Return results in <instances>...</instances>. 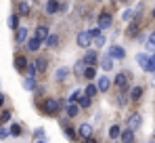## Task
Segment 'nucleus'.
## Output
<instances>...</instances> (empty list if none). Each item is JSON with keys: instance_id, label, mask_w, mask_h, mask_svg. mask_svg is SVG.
<instances>
[{"instance_id": "f257e3e1", "label": "nucleus", "mask_w": 155, "mask_h": 143, "mask_svg": "<svg viewBox=\"0 0 155 143\" xmlns=\"http://www.w3.org/2000/svg\"><path fill=\"white\" fill-rule=\"evenodd\" d=\"M76 42H78V47L88 48V47H92V44H94V38L90 36V32H80V34L76 36Z\"/></svg>"}, {"instance_id": "f03ea898", "label": "nucleus", "mask_w": 155, "mask_h": 143, "mask_svg": "<svg viewBox=\"0 0 155 143\" xmlns=\"http://www.w3.org/2000/svg\"><path fill=\"white\" fill-rule=\"evenodd\" d=\"M59 107H61V103H59L57 99H46V101H44V112H46L48 116H54V114L59 112Z\"/></svg>"}, {"instance_id": "7ed1b4c3", "label": "nucleus", "mask_w": 155, "mask_h": 143, "mask_svg": "<svg viewBox=\"0 0 155 143\" xmlns=\"http://www.w3.org/2000/svg\"><path fill=\"white\" fill-rule=\"evenodd\" d=\"M97 23H99V27H101V30H107V27H111L113 19H111V15H109V13H101Z\"/></svg>"}, {"instance_id": "20e7f679", "label": "nucleus", "mask_w": 155, "mask_h": 143, "mask_svg": "<svg viewBox=\"0 0 155 143\" xmlns=\"http://www.w3.org/2000/svg\"><path fill=\"white\" fill-rule=\"evenodd\" d=\"M140 124H143V116H140V114H132L128 118V128H132V131L140 128Z\"/></svg>"}, {"instance_id": "39448f33", "label": "nucleus", "mask_w": 155, "mask_h": 143, "mask_svg": "<svg viewBox=\"0 0 155 143\" xmlns=\"http://www.w3.org/2000/svg\"><path fill=\"white\" fill-rule=\"evenodd\" d=\"M113 84H115L117 89H122V91L128 89V76H126V74H117V76L113 78Z\"/></svg>"}, {"instance_id": "423d86ee", "label": "nucleus", "mask_w": 155, "mask_h": 143, "mask_svg": "<svg viewBox=\"0 0 155 143\" xmlns=\"http://www.w3.org/2000/svg\"><path fill=\"white\" fill-rule=\"evenodd\" d=\"M109 55H111L113 59H124V57H126V51L122 47H111L109 48Z\"/></svg>"}, {"instance_id": "0eeeda50", "label": "nucleus", "mask_w": 155, "mask_h": 143, "mask_svg": "<svg viewBox=\"0 0 155 143\" xmlns=\"http://www.w3.org/2000/svg\"><path fill=\"white\" fill-rule=\"evenodd\" d=\"M42 42H44V40H40V38H38V36H34V38H29V40H27V48H29V51H34V53H36V51H38V48L42 47Z\"/></svg>"}, {"instance_id": "6e6552de", "label": "nucleus", "mask_w": 155, "mask_h": 143, "mask_svg": "<svg viewBox=\"0 0 155 143\" xmlns=\"http://www.w3.org/2000/svg\"><path fill=\"white\" fill-rule=\"evenodd\" d=\"M59 11H61V4H59L57 0H48V2H46V13H48V15H54V13H59Z\"/></svg>"}, {"instance_id": "1a4fd4ad", "label": "nucleus", "mask_w": 155, "mask_h": 143, "mask_svg": "<svg viewBox=\"0 0 155 143\" xmlns=\"http://www.w3.org/2000/svg\"><path fill=\"white\" fill-rule=\"evenodd\" d=\"M97 86H99V91H101V93H105V91H109L111 80H109L107 76H101V78H99V82H97Z\"/></svg>"}, {"instance_id": "9d476101", "label": "nucleus", "mask_w": 155, "mask_h": 143, "mask_svg": "<svg viewBox=\"0 0 155 143\" xmlns=\"http://www.w3.org/2000/svg\"><path fill=\"white\" fill-rule=\"evenodd\" d=\"M15 40H17V42H25V40H27V27H17Z\"/></svg>"}, {"instance_id": "9b49d317", "label": "nucleus", "mask_w": 155, "mask_h": 143, "mask_svg": "<svg viewBox=\"0 0 155 143\" xmlns=\"http://www.w3.org/2000/svg\"><path fill=\"white\" fill-rule=\"evenodd\" d=\"M36 36H38L40 40H46V38H48V27H46V25H38V27H36Z\"/></svg>"}, {"instance_id": "f8f14e48", "label": "nucleus", "mask_w": 155, "mask_h": 143, "mask_svg": "<svg viewBox=\"0 0 155 143\" xmlns=\"http://www.w3.org/2000/svg\"><path fill=\"white\" fill-rule=\"evenodd\" d=\"M84 61H86V65H94V63H97V53H94V51H86Z\"/></svg>"}, {"instance_id": "ddd939ff", "label": "nucleus", "mask_w": 155, "mask_h": 143, "mask_svg": "<svg viewBox=\"0 0 155 143\" xmlns=\"http://www.w3.org/2000/svg\"><path fill=\"white\" fill-rule=\"evenodd\" d=\"M90 133H92V126H90L88 122H84V124L80 126V137H84V139H88V137H90Z\"/></svg>"}, {"instance_id": "4468645a", "label": "nucleus", "mask_w": 155, "mask_h": 143, "mask_svg": "<svg viewBox=\"0 0 155 143\" xmlns=\"http://www.w3.org/2000/svg\"><path fill=\"white\" fill-rule=\"evenodd\" d=\"M15 68H17L19 72L27 70V59H25V57H21V55H19V57H15Z\"/></svg>"}, {"instance_id": "2eb2a0df", "label": "nucleus", "mask_w": 155, "mask_h": 143, "mask_svg": "<svg viewBox=\"0 0 155 143\" xmlns=\"http://www.w3.org/2000/svg\"><path fill=\"white\" fill-rule=\"evenodd\" d=\"M84 78H86V80H94V78H97V70H94V65H86V70H84Z\"/></svg>"}, {"instance_id": "dca6fc26", "label": "nucleus", "mask_w": 155, "mask_h": 143, "mask_svg": "<svg viewBox=\"0 0 155 143\" xmlns=\"http://www.w3.org/2000/svg\"><path fill=\"white\" fill-rule=\"evenodd\" d=\"M109 137H111V139H120V137H122V128H120V124H113V126L109 128Z\"/></svg>"}, {"instance_id": "f3484780", "label": "nucleus", "mask_w": 155, "mask_h": 143, "mask_svg": "<svg viewBox=\"0 0 155 143\" xmlns=\"http://www.w3.org/2000/svg\"><path fill=\"white\" fill-rule=\"evenodd\" d=\"M101 65H103V70H105V72H109L111 68H113V57H111V55L103 57V59H101Z\"/></svg>"}, {"instance_id": "a211bd4d", "label": "nucleus", "mask_w": 155, "mask_h": 143, "mask_svg": "<svg viewBox=\"0 0 155 143\" xmlns=\"http://www.w3.org/2000/svg\"><path fill=\"white\" fill-rule=\"evenodd\" d=\"M78 114H80V105H76V103H67V116L74 118V116H78Z\"/></svg>"}, {"instance_id": "6ab92c4d", "label": "nucleus", "mask_w": 155, "mask_h": 143, "mask_svg": "<svg viewBox=\"0 0 155 143\" xmlns=\"http://www.w3.org/2000/svg\"><path fill=\"white\" fill-rule=\"evenodd\" d=\"M140 97H143V86H134V89L130 91V99H132V101H138Z\"/></svg>"}, {"instance_id": "aec40b11", "label": "nucleus", "mask_w": 155, "mask_h": 143, "mask_svg": "<svg viewBox=\"0 0 155 143\" xmlns=\"http://www.w3.org/2000/svg\"><path fill=\"white\" fill-rule=\"evenodd\" d=\"M44 42H46V47L54 48V47H57V44H59V36H57V34H48V38H46Z\"/></svg>"}, {"instance_id": "412c9836", "label": "nucleus", "mask_w": 155, "mask_h": 143, "mask_svg": "<svg viewBox=\"0 0 155 143\" xmlns=\"http://www.w3.org/2000/svg\"><path fill=\"white\" fill-rule=\"evenodd\" d=\"M122 141H126V143H130V141H134V131L132 128H126L124 133H122V137H120Z\"/></svg>"}, {"instance_id": "4be33fe9", "label": "nucleus", "mask_w": 155, "mask_h": 143, "mask_svg": "<svg viewBox=\"0 0 155 143\" xmlns=\"http://www.w3.org/2000/svg\"><path fill=\"white\" fill-rule=\"evenodd\" d=\"M23 86H25L27 91H34V89H36V76H27L25 82H23Z\"/></svg>"}, {"instance_id": "5701e85b", "label": "nucleus", "mask_w": 155, "mask_h": 143, "mask_svg": "<svg viewBox=\"0 0 155 143\" xmlns=\"http://www.w3.org/2000/svg\"><path fill=\"white\" fill-rule=\"evenodd\" d=\"M67 76H69V68H59L57 74H54V78H57V80H65Z\"/></svg>"}, {"instance_id": "b1692460", "label": "nucleus", "mask_w": 155, "mask_h": 143, "mask_svg": "<svg viewBox=\"0 0 155 143\" xmlns=\"http://www.w3.org/2000/svg\"><path fill=\"white\" fill-rule=\"evenodd\" d=\"M145 72H155V53L147 59V65H145Z\"/></svg>"}, {"instance_id": "393cba45", "label": "nucleus", "mask_w": 155, "mask_h": 143, "mask_svg": "<svg viewBox=\"0 0 155 143\" xmlns=\"http://www.w3.org/2000/svg\"><path fill=\"white\" fill-rule=\"evenodd\" d=\"M84 93H86V95H88V97H94V95H97V93H99V86H97V84H88Z\"/></svg>"}, {"instance_id": "a878e982", "label": "nucleus", "mask_w": 155, "mask_h": 143, "mask_svg": "<svg viewBox=\"0 0 155 143\" xmlns=\"http://www.w3.org/2000/svg\"><path fill=\"white\" fill-rule=\"evenodd\" d=\"M36 68H38V72H46V68H48V59H38V61H36Z\"/></svg>"}, {"instance_id": "bb28decb", "label": "nucleus", "mask_w": 155, "mask_h": 143, "mask_svg": "<svg viewBox=\"0 0 155 143\" xmlns=\"http://www.w3.org/2000/svg\"><path fill=\"white\" fill-rule=\"evenodd\" d=\"M8 27H11V30H17V27H19V17H17V15H11V17H8Z\"/></svg>"}, {"instance_id": "cd10ccee", "label": "nucleus", "mask_w": 155, "mask_h": 143, "mask_svg": "<svg viewBox=\"0 0 155 143\" xmlns=\"http://www.w3.org/2000/svg\"><path fill=\"white\" fill-rule=\"evenodd\" d=\"M147 59H149V57H147L145 53H138V55H136V61H138V65H140L143 70H145V65H147Z\"/></svg>"}, {"instance_id": "c85d7f7f", "label": "nucleus", "mask_w": 155, "mask_h": 143, "mask_svg": "<svg viewBox=\"0 0 155 143\" xmlns=\"http://www.w3.org/2000/svg\"><path fill=\"white\" fill-rule=\"evenodd\" d=\"M80 107H90V97L86 95V93L80 97Z\"/></svg>"}, {"instance_id": "c756f323", "label": "nucleus", "mask_w": 155, "mask_h": 143, "mask_svg": "<svg viewBox=\"0 0 155 143\" xmlns=\"http://www.w3.org/2000/svg\"><path fill=\"white\" fill-rule=\"evenodd\" d=\"M19 15H23V17L29 15V4H27V2H21V4H19Z\"/></svg>"}, {"instance_id": "7c9ffc66", "label": "nucleus", "mask_w": 155, "mask_h": 143, "mask_svg": "<svg viewBox=\"0 0 155 143\" xmlns=\"http://www.w3.org/2000/svg\"><path fill=\"white\" fill-rule=\"evenodd\" d=\"M105 42H107V40H105V36H101V34L94 38V47H99V48H103V47H105Z\"/></svg>"}, {"instance_id": "2f4dec72", "label": "nucleus", "mask_w": 155, "mask_h": 143, "mask_svg": "<svg viewBox=\"0 0 155 143\" xmlns=\"http://www.w3.org/2000/svg\"><path fill=\"white\" fill-rule=\"evenodd\" d=\"M128 36H130V38L138 36V25H136V23H132V25H130V30H128Z\"/></svg>"}, {"instance_id": "473e14b6", "label": "nucleus", "mask_w": 155, "mask_h": 143, "mask_svg": "<svg viewBox=\"0 0 155 143\" xmlns=\"http://www.w3.org/2000/svg\"><path fill=\"white\" fill-rule=\"evenodd\" d=\"M34 139H38V141H44V139H46V135H44V131H42V128H38V131L34 133Z\"/></svg>"}, {"instance_id": "72a5a7b5", "label": "nucleus", "mask_w": 155, "mask_h": 143, "mask_svg": "<svg viewBox=\"0 0 155 143\" xmlns=\"http://www.w3.org/2000/svg\"><path fill=\"white\" fill-rule=\"evenodd\" d=\"M27 74H29V76H36V74H38L36 63H27Z\"/></svg>"}, {"instance_id": "f704fd0d", "label": "nucleus", "mask_w": 155, "mask_h": 143, "mask_svg": "<svg viewBox=\"0 0 155 143\" xmlns=\"http://www.w3.org/2000/svg\"><path fill=\"white\" fill-rule=\"evenodd\" d=\"M11 120V112H2L0 114V124H4V122H8Z\"/></svg>"}, {"instance_id": "c9c22d12", "label": "nucleus", "mask_w": 155, "mask_h": 143, "mask_svg": "<svg viewBox=\"0 0 155 143\" xmlns=\"http://www.w3.org/2000/svg\"><path fill=\"white\" fill-rule=\"evenodd\" d=\"M11 135H21V126L19 124H13L11 126Z\"/></svg>"}, {"instance_id": "e433bc0d", "label": "nucleus", "mask_w": 155, "mask_h": 143, "mask_svg": "<svg viewBox=\"0 0 155 143\" xmlns=\"http://www.w3.org/2000/svg\"><path fill=\"white\" fill-rule=\"evenodd\" d=\"M80 97H82V93H80V91H74V93L69 95V101H78Z\"/></svg>"}, {"instance_id": "4c0bfd02", "label": "nucleus", "mask_w": 155, "mask_h": 143, "mask_svg": "<svg viewBox=\"0 0 155 143\" xmlns=\"http://www.w3.org/2000/svg\"><path fill=\"white\" fill-rule=\"evenodd\" d=\"M99 34H101V27H99V25H97V27H92V30H90V36H92V38H97V36H99Z\"/></svg>"}, {"instance_id": "58836bf2", "label": "nucleus", "mask_w": 155, "mask_h": 143, "mask_svg": "<svg viewBox=\"0 0 155 143\" xmlns=\"http://www.w3.org/2000/svg\"><path fill=\"white\" fill-rule=\"evenodd\" d=\"M65 135H67L69 139H74V137H76V133L71 131V126H65Z\"/></svg>"}, {"instance_id": "ea45409f", "label": "nucleus", "mask_w": 155, "mask_h": 143, "mask_svg": "<svg viewBox=\"0 0 155 143\" xmlns=\"http://www.w3.org/2000/svg\"><path fill=\"white\" fill-rule=\"evenodd\" d=\"M145 47H147V51L155 53V42H149V40H147V44H145Z\"/></svg>"}, {"instance_id": "a19ab883", "label": "nucleus", "mask_w": 155, "mask_h": 143, "mask_svg": "<svg viewBox=\"0 0 155 143\" xmlns=\"http://www.w3.org/2000/svg\"><path fill=\"white\" fill-rule=\"evenodd\" d=\"M132 17H134V11H126V13H124V19H126V21L132 19Z\"/></svg>"}, {"instance_id": "79ce46f5", "label": "nucleus", "mask_w": 155, "mask_h": 143, "mask_svg": "<svg viewBox=\"0 0 155 143\" xmlns=\"http://www.w3.org/2000/svg\"><path fill=\"white\" fill-rule=\"evenodd\" d=\"M6 135H8V131H6V128H0V139H4Z\"/></svg>"}, {"instance_id": "37998d69", "label": "nucleus", "mask_w": 155, "mask_h": 143, "mask_svg": "<svg viewBox=\"0 0 155 143\" xmlns=\"http://www.w3.org/2000/svg\"><path fill=\"white\" fill-rule=\"evenodd\" d=\"M149 42H155V32L151 34V36H149Z\"/></svg>"}, {"instance_id": "c03bdc74", "label": "nucleus", "mask_w": 155, "mask_h": 143, "mask_svg": "<svg viewBox=\"0 0 155 143\" xmlns=\"http://www.w3.org/2000/svg\"><path fill=\"white\" fill-rule=\"evenodd\" d=\"M2 103H4V95L0 93V105H2Z\"/></svg>"}, {"instance_id": "a18cd8bd", "label": "nucleus", "mask_w": 155, "mask_h": 143, "mask_svg": "<svg viewBox=\"0 0 155 143\" xmlns=\"http://www.w3.org/2000/svg\"><path fill=\"white\" fill-rule=\"evenodd\" d=\"M153 17H155V11H153Z\"/></svg>"}, {"instance_id": "49530a36", "label": "nucleus", "mask_w": 155, "mask_h": 143, "mask_svg": "<svg viewBox=\"0 0 155 143\" xmlns=\"http://www.w3.org/2000/svg\"><path fill=\"white\" fill-rule=\"evenodd\" d=\"M34 2H38V0H34Z\"/></svg>"}]
</instances>
